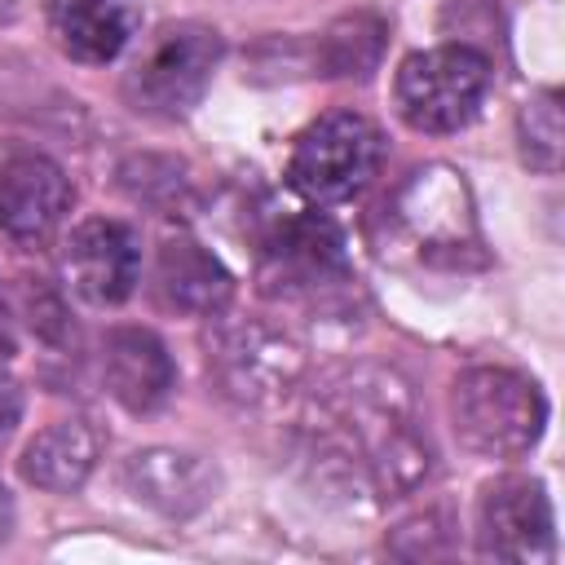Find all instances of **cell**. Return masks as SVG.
<instances>
[{
  "label": "cell",
  "mask_w": 565,
  "mask_h": 565,
  "mask_svg": "<svg viewBox=\"0 0 565 565\" xmlns=\"http://www.w3.org/2000/svg\"><path fill=\"white\" fill-rule=\"evenodd\" d=\"M384 35H388V22L358 9V13H344L335 18L322 35H318V49H313V66L318 75H331V79H366L375 66H380V53H384Z\"/></svg>",
  "instance_id": "obj_17"
},
{
  "label": "cell",
  "mask_w": 565,
  "mask_h": 565,
  "mask_svg": "<svg viewBox=\"0 0 565 565\" xmlns=\"http://www.w3.org/2000/svg\"><path fill=\"white\" fill-rule=\"evenodd\" d=\"M516 141H521V159L534 172H556L561 168V146H565V119H561V97L534 93L521 115H516Z\"/></svg>",
  "instance_id": "obj_18"
},
{
  "label": "cell",
  "mask_w": 565,
  "mask_h": 565,
  "mask_svg": "<svg viewBox=\"0 0 565 565\" xmlns=\"http://www.w3.org/2000/svg\"><path fill=\"white\" fill-rule=\"evenodd\" d=\"M256 282L269 300H296L318 309H344L358 291L344 234L322 212H296L269 225V234L260 238Z\"/></svg>",
  "instance_id": "obj_3"
},
{
  "label": "cell",
  "mask_w": 565,
  "mask_h": 565,
  "mask_svg": "<svg viewBox=\"0 0 565 565\" xmlns=\"http://www.w3.org/2000/svg\"><path fill=\"white\" fill-rule=\"evenodd\" d=\"M9 530H13V499H9V490L0 486V547H4Z\"/></svg>",
  "instance_id": "obj_22"
},
{
  "label": "cell",
  "mask_w": 565,
  "mask_h": 565,
  "mask_svg": "<svg viewBox=\"0 0 565 565\" xmlns=\"http://www.w3.org/2000/svg\"><path fill=\"white\" fill-rule=\"evenodd\" d=\"M221 53H225V40L216 35V26L163 22L154 35H146L137 57L128 62L119 79L124 102L146 119H185L203 102L221 66Z\"/></svg>",
  "instance_id": "obj_5"
},
{
  "label": "cell",
  "mask_w": 565,
  "mask_h": 565,
  "mask_svg": "<svg viewBox=\"0 0 565 565\" xmlns=\"http://www.w3.org/2000/svg\"><path fill=\"white\" fill-rule=\"evenodd\" d=\"M547 424L543 388L512 366H468L450 384V428L481 459H521Z\"/></svg>",
  "instance_id": "obj_4"
},
{
  "label": "cell",
  "mask_w": 565,
  "mask_h": 565,
  "mask_svg": "<svg viewBox=\"0 0 565 565\" xmlns=\"http://www.w3.org/2000/svg\"><path fill=\"white\" fill-rule=\"evenodd\" d=\"M66 282L79 300L97 309H115L137 291L141 278V238L128 221L93 216L71 230L66 252H62Z\"/></svg>",
  "instance_id": "obj_10"
},
{
  "label": "cell",
  "mask_w": 565,
  "mask_h": 565,
  "mask_svg": "<svg viewBox=\"0 0 565 565\" xmlns=\"http://www.w3.org/2000/svg\"><path fill=\"white\" fill-rule=\"evenodd\" d=\"M380 128L358 110H331L313 119L287 159V181L309 203H344L362 194L380 168Z\"/></svg>",
  "instance_id": "obj_8"
},
{
  "label": "cell",
  "mask_w": 565,
  "mask_h": 565,
  "mask_svg": "<svg viewBox=\"0 0 565 565\" xmlns=\"http://www.w3.org/2000/svg\"><path fill=\"white\" fill-rule=\"evenodd\" d=\"M18 353V331H13V318H9V309L0 305V362H9Z\"/></svg>",
  "instance_id": "obj_21"
},
{
  "label": "cell",
  "mask_w": 565,
  "mask_h": 565,
  "mask_svg": "<svg viewBox=\"0 0 565 565\" xmlns=\"http://www.w3.org/2000/svg\"><path fill=\"white\" fill-rule=\"evenodd\" d=\"M119 185L132 203L172 207L185 190V163L163 159V154H132V159L119 163Z\"/></svg>",
  "instance_id": "obj_19"
},
{
  "label": "cell",
  "mask_w": 565,
  "mask_h": 565,
  "mask_svg": "<svg viewBox=\"0 0 565 565\" xmlns=\"http://www.w3.org/2000/svg\"><path fill=\"white\" fill-rule=\"evenodd\" d=\"M309 463L322 481H331L344 494H411L428 477L433 450L406 380L384 366H353L335 375L313 397Z\"/></svg>",
  "instance_id": "obj_1"
},
{
  "label": "cell",
  "mask_w": 565,
  "mask_h": 565,
  "mask_svg": "<svg viewBox=\"0 0 565 565\" xmlns=\"http://www.w3.org/2000/svg\"><path fill=\"white\" fill-rule=\"evenodd\" d=\"M97 455H102V437L88 419H57L26 441L18 472L35 490L71 494L88 481V472L97 468Z\"/></svg>",
  "instance_id": "obj_16"
},
{
  "label": "cell",
  "mask_w": 565,
  "mask_h": 565,
  "mask_svg": "<svg viewBox=\"0 0 565 565\" xmlns=\"http://www.w3.org/2000/svg\"><path fill=\"white\" fill-rule=\"evenodd\" d=\"M203 366L221 397L238 406H269L300 384L305 353L282 327L265 318H225L221 309L207 318Z\"/></svg>",
  "instance_id": "obj_6"
},
{
  "label": "cell",
  "mask_w": 565,
  "mask_h": 565,
  "mask_svg": "<svg viewBox=\"0 0 565 565\" xmlns=\"http://www.w3.org/2000/svg\"><path fill=\"white\" fill-rule=\"evenodd\" d=\"M102 380L106 393L132 411V415H150L159 411L172 388H177V362L168 353V344L146 331V327H115L102 340Z\"/></svg>",
  "instance_id": "obj_13"
},
{
  "label": "cell",
  "mask_w": 565,
  "mask_h": 565,
  "mask_svg": "<svg viewBox=\"0 0 565 565\" xmlns=\"http://www.w3.org/2000/svg\"><path fill=\"white\" fill-rule=\"evenodd\" d=\"M154 300L185 318H212L230 309L234 278L230 269L194 238H168L154 256Z\"/></svg>",
  "instance_id": "obj_14"
},
{
  "label": "cell",
  "mask_w": 565,
  "mask_h": 565,
  "mask_svg": "<svg viewBox=\"0 0 565 565\" xmlns=\"http://www.w3.org/2000/svg\"><path fill=\"white\" fill-rule=\"evenodd\" d=\"M490 93V57L472 44H437L402 57L393 75L397 115L415 132H459Z\"/></svg>",
  "instance_id": "obj_7"
},
{
  "label": "cell",
  "mask_w": 565,
  "mask_h": 565,
  "mask_svg": "<svg viewBox=\"0 0 565 565\" xmlns=\"http://www.w3.org/2000/svg\"><path fill=\"white\" fill-rule=\"evenodd\" d=\"M18 419H22V388L9 375H0V446L9 441V433L18 428Z\"/></svg>",
  "instance_id": "obj_20"
},
{
  "label": "cell",
  "mask_w": 565,
  "mask_h": 565,
  "mask_svg": "<svg viewBox=\"0 0 565 565\" xmlns=\"http://www.w3.org/2000/svg\"><path fill=\"white\" fill-rule=\"evenodd\" d=\"M384 225L393 256H411L424 269H468L486 260L468 185L446 163L411 172L384 203Z\"/></svg>",
  "instance_id": "obj_2"
},
{
  "label": "cell",
  "mask_w": 565,
  "mask_h": 565,
  "mask_svg": "<svg viewBox=\"0 0 565 565\" xmlns=\"http://www.w3.org/2000/svg\"><path fill=\"white\" fill-rule=\"evenodd\" d=\"M477 552L486 561H512V565H539L556 552V525H552V499L539 477H494L477 494L472 516Z\"/></svg>",
  "instance_id": "obj_9"
},
{
  "label": "cell",
  "mask_w": 565,
  "mask_h": 565,
  "mask_svg": "<svg viewBox=\"0 0 565 565\" xmlns=\"http://www.w3.org/2000/svg\"><path fill=\"white\" fill-rule=\"evenodd\" d=\"M71 212V181L44 154H18L0 168V234L18 247H40Z\"/></svg>",
  "instance_id": "obj_11"
},
{
  "label": "cell",
  "mask_w": 565,
  "mask_h": 565,
  "mask_svg": "<svg viewBox=\"0 0 565 565\" xmlns=\"http://www.w3.org/2000/svg\"><path fill=\"white\" fill-rule=\"evenodd\" d=\"M124 486L137 503L163 516H194L216 499L221 472L207 455L177 450V446H150L124 463Z\"/></svg>",
  "instance_id": "obj_12"
},
{
  "label": "cell",
  "mask_w": 565,
  "mask_h": 565,
  "mask_svg": "<svg viewBox=\"0 0 565 565\" xmlns=\"http://www.w3.org/2000/svg\"><path fill=\"white\" fill-rule=\"evenodd\" d=\"M141 26L137 0H49V35L71 62L102 66L128 49Z\"/></svg>",
  "instance_id": "obj_15"
}]
</instances>
